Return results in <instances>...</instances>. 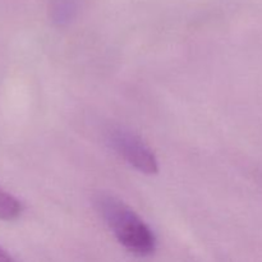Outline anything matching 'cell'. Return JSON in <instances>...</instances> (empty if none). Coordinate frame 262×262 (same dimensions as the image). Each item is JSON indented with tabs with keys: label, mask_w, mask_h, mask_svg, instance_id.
I'll return each instance as SVG.
<instances>
[{
	"label": "cell",
	"mask_w": 262,
	"mask_h": 262,
	"mask_svg": "<svg viewBox=\"0 0 262 262\" xmlns=\"http://www.w3.org/2000/svg\"><path fill=\"white\" fill-rule=\"evenodd\" d=\"M95 206L118 242L137 256H150L156 247L155 235L145 222L118 197L97 194Z\"/></svg>",
	"instance_id": "1"
},
{
	"label": "cell",
	"mask_w": 262,
	"mask_h": 262,
	"mask_svg": "<svg viewBox=\"0 0 262 262\" xmlns=\"http://www.w3.org/2000/svg\"><path fill=\"white\" fill-rule=\"evenodd\" d=\"M107 142L113 150L127 161L130 166L143 174H156L159 171L158 159L145 141L130 129L115 125L107 130Z\"/></svg>",
	"instance_id": "2"
},
{
	"label": "cell",
	"mask_w": 262,
	"mask_h": 262,
	"mask_svg": "<svg viewBox=\"0 0 262 262\" xmlns=\"http://www.w3.org/2000/svg\"><path fill=\"white\" fill-rule=\"evenodd\" d=\"M0 262H15V261L13 260V257L7 252V251L3 250V248L0 247Z\"/></svg>",
	"instance_id": "4"
},
{
	"label": "cell",
	"mask_w": 262,
	"mask_h": 262,
	"mask_svg": "<svg viewBox=\"0 0 262 262\" xmlns=\"http://www.w3.org/2000/svg\"><path fill=\"white\" fill-rule=\"evenodd\" d=\"M22 214V205L15 197L0 188V220H14Z\"/></svg>",
	"instance_id": "3"
}]
</instances>
